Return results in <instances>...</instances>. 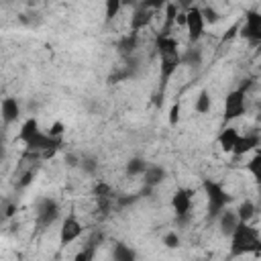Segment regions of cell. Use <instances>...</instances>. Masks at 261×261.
<instances>
[{
    "instance_id": "obj_1",
    "label": "cell",
    "mask_w": 261,
    "mask_h": 261,
    "mask_svg": "<svg viewBox=\"0 0 261 261\" xmlns=\"http://www.w3.org/2000/svg\"><path fill=\"white\" fill-rule=\"evenodd\" d=\"M18 141L33 153H39L43 157H53L55 151H59V147L63 145V139H57L53 135H49L47 128H43L39 124V120L35 116H29L18 130Z\"/></svg>"
},
{
    "instance_id": "obj_2",
    "label": "cell",
    "mask_w": 261,
    "mask_h": 261,
    "mask_svg": "<svg viewBox=\"0 0 261 261\" xmlns=\"http://www.w3.org/2000/svg\"><path fill=\"white\" fill-rule=\"evenodd\" d=\"M155 51L159 55V77H161V88L169 84V80L175 75V71L181 67V49L179 43L173 35L169 33H159L155 37Z\"/></svg>"
},
{
    "instance_id": "obj_3",
    "label": "cell",
    "mask_w": 261,
    "mask_h": 261,
    "mask_svg": "<svg viewBox=\"0 0 261 261\" xmlns=\"http://www.w3.org/2000/svg\"><path fill=\"white\" fill-rule=\"evenodd\" d=\"M230 249L228 257H243V255H261V232L253 222H239L232 234L228 237Z\"/></svg>"
},
{
    "instance_id": "obj_4",
    "label": "cell",
    "mask_w": 261,
    "mask_h": 261,
    "mask_svg": "<svg viewBox=\"0 0 261 261\" xmlns=\"http://www.w3.org/2000/svg\"><path fill=\"white\" fill-rule=\"evenodd\" d=\"M202 190H204V196H206V214L210 220H216L232 202V196L230 192L216 179H210L206 177L202 181Z\"/></svg>"
},
{
    "instance_id": "obj_5",
    "label": "cell",
    "mask_w": 261,
    "mask_h": 261,
    "mask_svg": "<svg viewBox=\"0 0 261 261\" xmlns=\"http://www.w3.org/2000/svg\"><path fill=\"white\" fill-rule=\"evenodd\" d=\"M245 114H247V90L243 86L228 90L226 96H224V104H222V120H224V124L234 122Z\"/></svg>"
},
{
    "instance_id": "obj_6",
    "label": "cell",
    "mask_w": 261,
    "mask_h": 261,
    "mask_svg": "<svg viewBox=\"0 0 261 261\" xmlns=\"http://www.w3.org/2000/svg\"><path fill=\"white\" fill-rule=\"evenodd\" d=\"M239 37L251 47H261V10L247 8L243 12V22L239 24Z\"/></svg>"
},
{
    "instance_id": "obj_7",
    "label": "cell",
    "mask_w": 261,
    "mask_h": 261,
    "mask_svg": "<svg viewBox=\"0 0 261 261\" xmlns=\"http://www.w3.org/2000/svg\"><path fill=\"white\" fill-rule=\"evenodd\" d=\"M186 33H188V41L190 45H200V41L206 35V18H204V10L198 4H190L186 10Z\"/></svg>"
},
{
    "instance_id": "obj_8",
    "label": "cell",
    "mask_w": 261,
    "mask_h": 261,
    "mask_svg": "<svg viewBox=\"0 0 261 261\" xmlns=\"http://www.w3.org/2000/svg\"><path fill=\"white\" fill-rule=\"evenodd\" d=\"M61 216V208H59V202L51 196H43L37 200L35 204V224L45 230L49 226H53Z\"/></svg>"
},
{
    "instance_id": "obj_9",
    "label": "cell",
    "mask_w": 261,
    "mask_h": 261,
    "mask_svg": "<svg viewBox=\"0 0 261 261\" xmlns=\"http://www.w3.org/2000/svg\"><path fill=\"white\" fill-rule=\"evenodd\" d=\"M194 196H196L194 188H188V186H179L173 190L169 206H171L177 222H186L190 218V212L194 208Z\"/></svg>"
},
{
    "instance_id": "obj_10",
    "label": "cell",
    "mask_w": 261,
    "mask_h": 261,
    "mask_svg": "<svg viewBox=\"0 0 261 261\" xmlns=\"http://www.w3.org/2000/svg\"><path fill=\"white\" fill-rule=\"evenodd\" d=\"M86 226L84 222L77 218L75 210H69L63 218H61V224H59V245L61 247H67L71 243H75L82 234H84Z\"/></svg>"
},
{
    "instance_id": "obj_11",
    "label": "cell",
    "mask_w": 261,
    "mask_h": 261,
    "mask_svg": "<svg viewBox=\"0 0 261 261\" xmlns=\"http://www.w3.org/2000/svg\"><path fill=\"white\" fill-rule=\"evenodd\" d=\"M259 145H261V133L259 130H249V133H245V135L239 137V141H237V145L232 149V155L234 157H243L247 153L257 151Z\"/></svg>"
},
{
    "instance_id": "obj_12",
    "label": "cell",
    "mask_w": 261,
    "mask_h": 261,
    "mask_svg": "<svg viewBox=\"0 0 261 261\" xmlns=\"http://www.w3.org/2000/svg\"><path fill=\"white\" fill-rule=\"evenodd\" d=\"M153 10H149V8H145V6H141V4H137L135 8H133V14H130V20H128V31L130 33H141V31H145L149 24H151V20H153Z\"/></svg>"
},
{
    "instance_id": "obj_13",
    "label": "cell",
    "mask_w": 261,
    "mask_h": 261,
    "mask_svg": "<svg viewBox=\"0 0 261 261\" xmlns=\"http://www.w3.org/2000/svg\"><path fill=\"white\" fill-rule=\"evenodd\" d=\"M22 114V106L18 102V98L14 96H6L2 98L0 102V116H2V122L8 126V124H14Z\"/></svg>"
},
{
    "instance_id": "obj_14",
    "label": "cell",
    "mask_w": 261,
    "mask_h": 261,
    "mask_svg": "<svg viewBox=\"0 0 261 261\" xmlns=\"http://www.w3.org/2000/svg\"><path fill=\"white\" fill-rule=\"evenodd\" d=\"M239 137H241L239 128L232 126V124H226V126L220 128V133H218V137H216V143H218V147H220L222 153H230V155H232V149H234Z\"/></svg>"
},
{
    "instance_id": "obj_15",
    "label": "cell",
    "mask_w": 261,
    "mask_h": 261,
    "mask_svg": "<svg viewBox=\"0 0 261 261\" xmlns=\"http://www.w3.org/2000/svg\"><path fill=\"white\" fill-rule=\"evenodd\" d=\"M165 179H167V169L163 165H159V163H149L147 165V169L143 173V181H145L147 188L153 190V188L161 186Z\"/></svg>"
},
{
    "instance_id": "obj_16",
    "label": "cell",
    "mask_w": 261,
    "mask_h": 261,
    "mask_svg": "<svg viewBox=\"0 0 261 261\" xmlns=\"http://www.w3.org/2000/svg\"><path fill=\"white\" fill-rule=\"evenodd\" d=\"M216 222H218V230H220V234H222L224 239H228L241 220H239L237 210H232V208L228 206V208H226V210L216 218Z\"/></svg>"
},
{
    "instance_id": "obj_17",
    "label": "cell",
    "mask_w": 261,
    "mask_h": 261,
    "mask_svg": "<svg viewBox=\"0 0 261 261\" xmlns=\"http://www.w3.org/2000/svg\"><path fill=\"white\" fill-rule=\"evenodd\" d=\"M110 257H112L114 261H135V259L139 257V253H137L130 245H126V243H122V241H116V243L112 245Z\"/></svg>"
},
{
    "instance_id": "obj_18",
    "label": "cell",
    "mask_w": 261,
    "mask_h": 261,
    "mask_svg": "<svg viewBox=\"0 0 261 261\" xmlns=\"http://www.w3.org/2000/svg\"><path fill=\"white\" fill-rule=\"evenodd\" d=\"M137 45H139V35L137 33H126V35H122L118 41H116V49H118V53L122 55V57H130L133 53H135V49H137Z\"/></svg>"
},
{
    "instance_id": "obj_19",
    "label": "cell",
    "mask_w": 261,
    "mask_h": 261,
    "mask_svg": "<svg viewBox=\"0 0 261 261\" xmlns=\"http://www.w3.org/2000/svg\"><path fill=\"white\" fill-rule=\"evenodd\" d=\"M147 165H149V161H147V159H143V157L135 155V157L126 159V163H124V173H126L128 177H143V173H145Z\"/></svg>"
},
{
    "instance_id": "obj_20",
    "label": "cell",
    "mask_w": 261,
    "mask_h": 261,
    "mask_svg": "<svg viewBox=\"0 0 261 261\" xmlns=\"http://www.w3.org/2000/svg\"><path fill=\"white\" fill-rule=\"evenodd\" d=\"M245 169H247V171H249V175L253 177L255 186L261 190V149L253 151V155H251V159L247 161Z\"/></svg>"
},
{
    "instance_id": "obj_21",
    "label": "cell",
    "mask_w": 261,
    "mask_h": 261,
    "mask_svg": "<svg viewBox=\"0 0 261 261\" xmlns=\"http://www.w3.org/2000/svg\"><path fill=\"white\" fill-rule=\"evenodd\" d=\"M210 110H212V96H210V92L204 88V90L198 92V96H196V100H194V112L200 114V116H204V114H208Z\"/></svg>"
},
{
    "instance_id": "obj_22",
    "label": "cell",
    "mask_w": 261,
    "mask_h": 261,
    "mask_svg": "<svg viewBox=\"0 0 261 261\" xmlns=\"http://www.w3.org/2000/svg\"><path fill=\"white\" fill-rule=\"evenodd\" d=\"M234 210H237V214H239V220H243V222H253V218H255V214H257V204H255L253 200L245 198V200L239 202V206H237Z\"/></svg>"
},
{
    "instance_id": "obj_23",
    "label": "cell",
    "mask_w": 261,
    "mask_h": 261,
    "mask_svg": "<svg viewBox=\"0 0 261 261\" xmlns=\"http://www.w3.org/2000/svg\"><path fill=\"white\" fill-rule=\"evenodd\" d=\"M200 63H202V49H200V45H190L188 49L181 51V65L198 67Z\"/></svg>"
},
{
    "instance_id": "obj_24",
    "label": "cell",
    "mask_w": 261,
    "mask_h": 261,
    "mask_svg": "<svg viewBox=\"0 0 261 261\" xmlns=\"http://www.w3.org/2000/svg\"><path fill=\"white\" fill-rule=\"evenodd\" d=\"M124 8V0H104V22H112Z\"/></svg>"
},
{
    "instance_id": "obj_25",
    "label": "cell",
    "mask_w": 261,
    "mask_h": 261,
    "mask_svg": "<svg viewBox=\"0 0 261 261\" xmlns=\"http://www.w3.org/2000/svg\"><path fill=\"white\" fill-rule=\"evenodd\" d=\"M165 22H163V33H169V29L177 22V16H179V8H177V4H173V2H169L165 8Z\"/></svg>"
},
{
    "instance_id": "obj_26",
    "label": "cell",
    "mask_w": 261,
    "mask_h": 261,
    "mask_svg": "<svg viewBox=\"0 0 261 261\" xmlns=\"http://www.w3.org/2000/svg\"><path fill=\"white\" fill-rule=\"evenodd\" d=\"M92 196H96L98 200H112V198H114L112 186L106 184V181H98V184L92 188Z\"/></svg>"
},
{
    "instance_id": "obj_27",
    "label": "cell",
    "mask_w": 261,
    "mask_h": 261,
    "mask_svg": "<svg viewBox=\"0 0 261 261\" xmlns=\"http://www.w3.org/2000/svg\"><path fill=\"white\" fill-rule=\"evenodd\" d=\"M163 245H165L167 249H177V247L181 245V237H179L175 230H167V232L163 234Z\"/></svg>"
},
{
    "instance_id": "obj_28",
    "label": "cell",
    "mask_w": 261,
    "mask_h": 261,
    "mask_svg": "<svg viewBox=\"0 0 261 261\" xmlns=\"http://www.w3.org/2000/svg\"><path fill=\"white\" fill-rule=\"evenodd\" d=\"M169 2H171V0H139V4H141V6H145V8L153 10V12L163 10V8H165Z\"/></svg>"
},
{
    "instance_id": "obj_29",
    "label": "cell",
    "mask_w": 261,
    "mask_h": 261,
    "mask_svg": "<svg viewBox=\"0 0 261 261\" xmlns=\"http://www.w3.org/2000/svg\"><path fill=\"white\" fill-rule=\"evenodd\" d=\"M204 10V18H206V22L208 24H216L222 16H220V12L214 8V6H206V8H202Z\"/></svg>"
},
{
    "instance_id": "obj_30",
    "label": "cell",
    "mask_w": 261,
    "mask_h": 261,
    "mask_svg": "<svg viewBox=\"0 0 261 261\" xmlns=\"http://www.w3.org/2000/svg\"><path fill=\"white\" fill-rule=\"evenodd\" d=\"M80 167L86 171V173H96V169H98V163H96V159H92V157H82L80 159Z\"/></svg>"
},
{
    "instance_id": "obj_31",
    "label": "cell",
    "mask_w": 261,
    "mask_h": 261,
    "mask_svg": "<svg viewBox=\"0 0 261 261\" xmlns=\"http://www.w3.org/2000/svg\"><path fill=\"white\" fill-rule=\"evenodd\" d=\"M179 112H181V104H179V102H175V104L169 108V116H167L169 126H175V124L179 122Z\"/></svg>"
},
{
    "instance_id": "obj_32",
    "label": "cell",
    "mask_w": 261,
    "mask_h": 261,
    "mask_svg": "<svg viewBox=\"0 0 261 261\" xmlns=\"http://www.w3.org/2000/svg\"><path fill=\"white\" fill-rule=\"evenodd\" d=\"M47 130H49V135H53V137H57V139H63V135H65V124H63L61 120H55Z\"/></svg>"
},
{
    "instance_id": "obj_33",
    "label": "cell",
    "mask_w": 261,
    "mask_h": 261,
    "mask_svg": "<svg viewBox=\"0 0 261 261\" xmlns=\"http://www.w3.org/2000/svg\"><path fill=\"white\" fill-rule=\"evenodd\" d=\"M31 177H33V171H27V173L20 177V181H18V188H24V186H29Z\"/></svg>"
},
{
    "instance_id": "obj_34",
    "label": "cell",
    "mask_w": 261,
    "mask_h": 261,
    "mask_svg": "<svg viewBox=\"0 0 261 261\" xmlns=\"http://www.w3.org/2000/svg\"><path fill=\"white\" fill-rule=\"evenodd\" d=\"M14 212H16V204H6V208H4V218L14 216Z\"/></svg>"
},
{
    "instance_id": "obj_35",
    "label": "cell",
    "mask_w": 261,
    "mask_h": 261,
    "mask_svg": "<svg viewBox=\"0 0 261 261\" xmlns=\"http://www.w3.org/2000/svg\"><path fill=\"white\" fill-rule=\"evenodd\" d=\"M186 2H188V6H190V4H192V2H194V0H186Z\"/></svg>"
}]
</instances>
